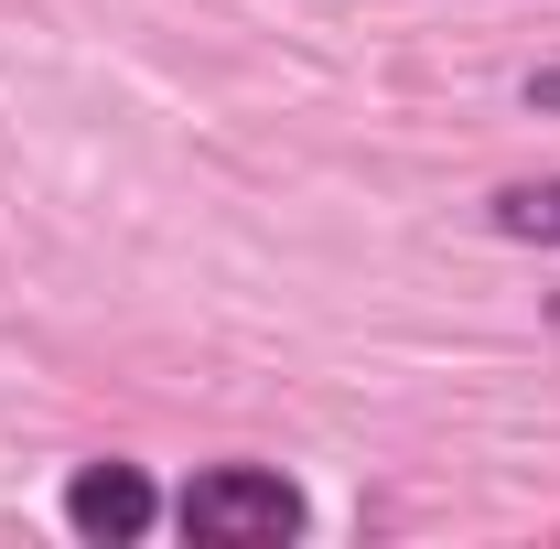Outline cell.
Returning a JSON list of instances; mask_svg holds the SVG:
<instances>
[{
  "label": "cell",
  "mask_w": 560,
  "mask_h": 549,
  "mask_svg": "<svg viewBox=\"0 0 560 549\" xmlns=\"http://www.w3.org/2000/svg\"><path fill=\"white\" fill-rule=\"evenodd\" d=\"M184 539H206V549L302 539V495H291L280 475H248V464H226V475H195V484H184Z\"/></svg>",
  "instance_id": "1"
},
{
  "label": "cell",
  "mask_w": 560,
  "mask_h": 549,
  "mask_svg": "<svg viewBox=\"0 0 560 549\" xmlns=\"http://www.w3.org/2000/svg\"><path fill=\"white\" fill-rule=\"evenodd\" d=\"M151 506H162V495H151L140 464H86V475L66 484V528L97 539V549H130L140 528H151Z\"/></svg>",
  "instance_id": "2"
},
{
  "label": "cell",
  "mask_w": 560,
  "mask_h": 549,
  "mask_svg": "<svg viewBox=\"0 0 560 549\" xmlns=\"http://www.w3.org/2000/svg\"><path fill=\"white\" fill-rule=\"evenodd\" d=\"M486 215H495V237H517V248H560V173H539V184H506Z\"/></svg>",
  "instance_id": "3"
},
{
  "label": "cell",
  "mask_w": 560,
  "mask_h": 549,
  "mask_svg": "<svg viewBox=\"0 0 560 549\" xmlns=\"http://www.w3.org/2000/svg\"><path fill=\"white\" fill-rule=\"evenodd\" d=\"M528 108H539V119H560V66H539V75H528Z\"/></svg>",
  "instance_id": "4"
}]
</instances>
